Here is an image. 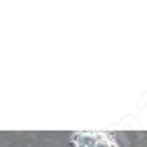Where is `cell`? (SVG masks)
<instances>
[{
	"instance_id": "6da1fadb",
	"label": "cell",
	"mask_w": 147,
	"mask_h": 147,
	"mask_svg": "<svg viewBox=\"0 0 147 147\" xmlns=\"http://www.w3.org/2000/svg\"><path fill=\"white\" fill-rule=\"evenodd\" d=\"M75 145L77 147H118L110 135H102V133H77Z\"/></svg>"
}]
</instances>
